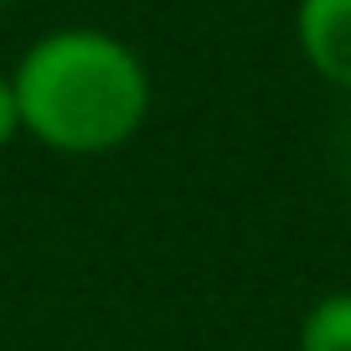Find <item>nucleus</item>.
<instances>
[{
  "instance_id": "obj_2",
  "label": "nucleus",
  "mask_w": 351,
  "mask_h": 351,
  "mask_svg": "<svg viewBox=\"0 0 351 351\" xmlns=\"http://www.w3.org/2000/svg\"><path fill=\"white\" fill-rule=\"evenodd\" d=\"M295 42L310 73L351 93V0H295Z\"/></svg>"
},
{
  "instance_id": "obj_4",
  "label": "nucleus",
  "mask_w": 351,
  "mask_h": 351,
  "mask_svg": "<svg viewBox=\"0 0 351 351\" xmlns=\"http://www.w3.org/2000/svg\"><path fill=\"white\" fill-rule=\"evenodd\" d=\"M21 140V104H16L11 73H0V150H11Z\"/></svg>"
},
{
  "instance_id": "obj_5",
  "label": "nucleus",
  "mask_w": 351,
  "mask_h": 351,
  "mask_svg": "<svg viewBox=\"0 0 351 351\" xmlns=\"http://www.w3.org/2000/svg\"><path fill=\"white\" fill-rule=\"evenodd\" d=\"M0 5H16V0H0Z\"/></svg>"
},
{
  "instance_id": "obj_1",
  "label": "nucleus",
  "mask_w": 351,
  "mask_h": 351,
  "mask_svg": "<svg viewBox=\"0 0 351 351\" xmlns=\"http://www.w3.org/2000/svg\"><path fill=\"white\" fill-rule=\"evenodd\" d=\"M11 83L21 104V134L73 160L124 150L155 104L145 57L99 26H62L36 36L11 67Z\"/></svg>"
},
{
  "instance_id": "obj_3",
  "label": "nucleus",
  "mask_w": 351,
  "mask_h": 351,
  "mask_svg": "<svg viewBox=\"0 0 351 351\" xmlns=\"http://www.w3.org/2000/svg\"><path fill=\"white\" fill-rule=\"evenodd\" d=\"M295 351H351V289H330L300 315Z\"/></svg>"
}]
</instances>
